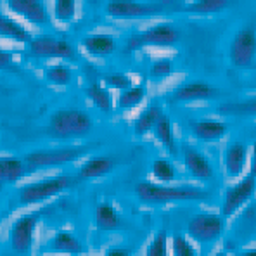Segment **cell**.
Returning a JSON list of instances; mask_svg holds the SVG:
<instances>
[{
    "label": "cell",
    "mask_w": 256,
    "mask_h": 256,
    "mask_svg": "<svg viewBox=\"0 0 256 256\" xmlns=\"http://www.w3.org/2000/svg\"><path fill=\"white\" fill-rule=\"evenodd\" d=\"M135 194L146 204H166L175 201H202L210 192L196 186H160L152 182H138Z\"/></svg>",
    "instance_id": "obj_1"
},
{
    "label": "cell",
    "mask_w": 256,
    "mask_h": 256,
    "mask_svg": "<svg viewBox=\"0 0 256 256\" xmlns=\"http://www.w3.org/2000/svg\"><path fill=\"white\" fill-rule=\"evenodd\" d=\"M48 130L59 138L84 137L92 130V118L80 109H59L52 114Z\"/></svg>",
    "instance_id": "obj_2"
},
{
    "label": "cell",
    "mask_w": 256,
    "mask_h": 256,
    "mask_svg": "<svg viewBox=\"0 0 256 256\" xmlns=\"http://www.w3.org/2000/svg\"><path fill=\"white\" fill-rule=\"evenodd\" d=\"M86 150H88V148H85V146L35 150V152H30L24 158V164L28 170H44V168L59 166V164L80 160L82 156L86 154Z\"/></svg>",
    "instance_id": "obj_3"
},
{
    "label": "cell",
    "mask_w": 256,
    "mask_h": 256,
    "mask_svg": "<svg viewBox=\"0 0 256 256\" xmlns=\"http://www.w3.org/2000/svg\"><path fill=\"white\" fill-rule=\"evenodd\" d=\"M166 2H135V0H116L106 4V12L114 20H146L164 14Z\"/></svg>",
    "instance_id": "obj_4"
},
{
    "label": "cell",
    "mask_w": 256,
    "mask_h": 256,
    "mask_svg": "<svg viewBox=\"0 0 256 256\" xmlns=\"http://www.w3.org/2000/svg\"><path fill=\"white\" fill-rule=\"evenodd\" d=\"M256 190V146H254V156L253 163H251V172L248 173L244 178L228 187L224 198V206H222V216L228 218L236 212H239L251 198H253Z\"/></svg>",
    "instance_id": "obj_5"
},
{
    "label": "cell",
    "mask_w": 256,
    "mask_h": 256,
    "mask_svg": "<svg viewBox=\"0 0 256 256\" xmlns=\"http://www.w3.org/2000/svg\"><path fill=\"white\" fill-rule=\"evenodd\" d=\"M180 40V33L170 22H160L156 26L135 33L128 40V50H138L144 47H172Z\"/></svg>",
    "instance_id": "obj_6"
},
{
    "label": "cell",
    "mask_w": 256,
    "mask_h": 256,
    "mask_svg": "<svg viewBox=\"0 0 256 256\" xmlns=\"http://www.w3.org/2000/svg\"><path fill=\"white\" fill-rule=\"evenodd\" d=\"M76 180L78 178H73V176L61 175L48 180H42V182L28 184L20 192V202L21 204H35V202L47 201L48 198H54L56 194L71 187Z\"/></svg>",
    "instance_id": "obj_7"
},
{
    "label": "cell",
    "mask_w": 256,
    "mask_h": 256,
    "mask_svg": "<svg viewBox=\"0 0 256 256\" xmlns=\"http://www.w3.org/2000/svg\"><path fill=\"white\" fill-rule=\"evenodd\" d=\"M225 220L222 214L199 213L192 216L187 224V234L199 244H212L224 234Z\"/></svg>",
    "instance_id": "obj_8"
},
{
    "label": "cell",
    "mask_w": 256,
    "mask_h": 256,
    "mask_svg": "<svg viewBox=\"0 0 256 256\" xmlns=\"http://www.w3.org/2000/svg\"><path fill=\"white\" fill-rule=\"evenodd\" d=\"M228 58L239 70H250L256 59V30L254 26H244L236 33L228 48Z\"/></svg>",
    "instance_id": "obj_9"
},
{
    "label": "cell",
    "mask_w": 256,
    "mask_h": 256,
    "mask_svg": "<svg viewBox=\"0 0 256 256\" xmlns=\"http://www.w3.org/2000/svg\"><path fill=\"white\" fill-rule=\"evenodd\" d=\"M30 56L44 59H64V61H76L78 59V52L73 45L52 35H42L33 38L30 42Z\"/></svg>",
    "instance_id": "obj_10"
},
{
    "label": "cell",
    "mask_w": 256,
    "mask_h": 256,
    "mask_svg": "<svg viewBox=\"0 0 256 256\" xmlns=\"http://www.w3.org/2000/svg\"><path fill=\"white\" fill-rule=\"evenodd\" d=\"M40 214H26L16 220L10 227V246L18 253H28L33 244V234Z\"/></svg>",
    "instance_id": "obj_11"
},
{
    "label": "cell",
    "mask_w": 256,
    "mask_h": 256,
    "mask_svg": "<svg viewBox=\"0 0 256 256\" xmlns=\"http://www.w3.org/2000/svg\"><path fill=\"white\" fill-rule=\"evenodd\" d=\"M218 97V90L206 82H189L176 86L172 94L173 102H198V100H212Z\"/></svg>",
    "instance_id": "obj_12"
},
{
    "label": "cell",
    "mask_w": 256,
    "mask_h": 256,
    "mask_svg": "<svg viewBox=\"0 0 256 256\" xmlns=\"http://www.w3.org/2000/svg\"><path fill=\"white\" fill-rule=\"evenodd\" d=\"M7 6L18 16L24 18L26 21L33 22V24H48L50 22L47 6L38 0H12V2H7Z\"/></svg>",
    "instance_id": "obj_13"
},
{
    "label": "cell",
    "mask_w": 256,
    "mask_h": 256,
    "mask_svg": "<svg viewBox=\"0 0 256 256\" xmlns=\"http://www.w3.org/2000/svg\"><path fill=\"white\" fill-rule=\"evenodd\" d=\"M184 163H186L187 172L192 176L199 180H212L214 175V170L212 163L204 154H201L198 149L190 148V146H184Z\"/></svg>",
    "instance_id": "obj_14"
},
{
    "label": "cell",
    "mask_w": 256,
    "mask_h": 256,
    "mask_svg": "<svg viewBox=\"0 0 256 256\" xmlns=\"http://www.w3.org/2000/svg\"><path fill=\"white\" fill-rule=\"evenodd\" d=\"M225 173L230 178H239L248 163V146L244 142H232L225 150Z\"/></svg>",
    "instance_id": "obj_15"
},
{
    "label": "cell",
    "mask_w": 256,
    "mask_h": 256,
    "mask_svg": "<svg viewBox=\"0 0 256 256\" xmlns=\"http://www.w3.org/2000/svg\"><path fill=\"white\" fill-rule=\"evenodd\" d=\"M228 132V126L225 123L213 118H202L192 125V134L202 142H216L222 137H225Z\"/></svg>",
    "instance_id": "obj_16"
},
{
    "label": "cell",
    "mask_w": 256,
    "mask_h": 256,
    "mask_svg": "<svg viewBox=\"0 0 256 256\" xmlns=\"http://www.w3.org/2000/svg\"><path fill=\"white\" fill-rule=\"evenodd\" d=\"M114 168V161L108 156H97L88 160L84 166L80 168L78 173V180L80 178H97V176L108 175L109 172Z\"/></svg>",
    "instance_id": "obj_17"
},
{
    "label": "cell",
    "mask_w": 256,
    "mask_h": 256,
    "mask_svg": "<svg viewBox=\"0 0 256 256\" xmlns=\"http://www.w3.org/2000/svg\"><path fill=\"white\" fill-rule=\"evenodd\" d=\"M84 47L92 56H104L116 50V38L111 35H90L84 38Z\"/></svg>",
    "instance_id": "obj_18"
},
{
    "label": "cell",
    "mask_w": 256,
    "mask_h": 256,
    "mask_svg": "<svg viewBox=\"0 0 256 256\" xmlns=\"http://www.w3.org/2000/svg\"><path fill=\"white\" fill-rule=\"evenodd\" d=\"M50 250L58 251V253H66V254H80L85 251V248L71 232L61 230L52 237Z\"/></svg>",
    "instance_id": "obj_19"
},
{
    "label": "cell",
    "mask_w": 256,
    "mask_h": 256,
    "mask_svg": "<svg viewBox=\"0 0 256 256\" xmlns=\"http://www.w3.org/2000/svg\"><path fill=\"white\" fill-rule=\"evenodd\" d=\"M154 135H156V138L161 142V144L166 148L168 152L172 154V156H176V152H178V149H176V142H175V134H173V125H172V120L170 116H166L163 112V116H161L160 120H158L156 126H154Z\"/></svg>",
    "instance_id": "obj_20"
},
{
    "label": "cell",
    "mask_w": 256,
    "mask_h": 256,
    "mask_svg": "<svg viewBox=\"0 0 256 256\" xmlns=\"http://www.w3.org/2000/svg\"><path fill=\"white\" fill-rule=\"evenodd\" d=\"M28 172L24 161L18 158H0V182L10 184L20 180Z\"/></svg>",
    "instance_id": "obj_21"
},
{
    "label": "cell",
    "mask_w": 256,
    "mask_h": 256,
    "mask_svg": "<svg viewBox=\"0 0 256 256\" xmlns=\"http://www.w3.org/2000/svg\"><path fill=\"white\" fill-rule=\"evenodd\" d=\"M0 36L18 40V42H28V44L33 40L32 33H30L24 26L20 24L16 20L2 16V14H0Z\"/></svg>",
    "instance_id": "obj_22"
},
{
    "label": "cell",
    "mask_w": 256,
    "mask_h": 256,
    "mask_svg": "<svg viewBox=\"0 0 256 256\" xmlns=\"http://www.w3.org/2000/svg\"><path fill=\"white\" fill-rule=\"evenodd\" d=\"M161 116H163V109H161L160 106L148 108L146 111H142L140 114H138L137 120H135L134 134L138 135V137H142V135L152 132L154 126H156V123H158V120H160Z\"/></svg>",
    "instance_id": "obj_23"
},
{
    "label": "cell",
    "mask_w": 256,
    "mask_h": 256,
    "mask_svg": "<svg viewBox=\"0 0 256 256\" xmlns=\"http://www.w3.org/2000/svg\"><path fill=\"white\" fill-rule=\"evenodd\" d=\"M96 224L100 230H116L122 225V218L111 204L100 202L96 212Z\"/></svg>",
    "instance_id": "obj_24"
},
{
    "label": "cell",
    "mask_w": 256,
    "mask_h": 256,
    "mask_svg": "<svg viewBox=\"0 0 256 256\" xmlns=\"http://www.w3.org/2000/svg\"><path fill=\"white\" fill-rule=\"evenodd\" d=\"M230 6L228 0H198L186 6L187 12L196 14V16H208V14L222 12L224 9Z\"/></svg>",
    "instance_id": "obj_25"
},
{
    "label": "cell",
    "mask_w": 256,
    "mask_h": 256,
    "mask_svg": "<svg viewBox=\"0 0 256 256\" xmlns=\"http://www.w3.org/2000/svg\"><path fill=\"white\" fill-rule=\"evenodd\" d=\"M220 112L227 116H254L256 114V96L244 100L227 102L220 106Z\"/></svg>",
    "instance_id": "obj_26"
},
{
    "label": "cell",
    "mask_w": 256,
    "mask_h": 256,
    "mask_svg": "<svg viewBox=\"0 0 256 256\" xmlns=\"http://www.w3.org/2000/svg\"><path fill=\"white\" fill-rule=\"evenodd\" d=\"M146 99V86L144 85H134L130 88L123 90L118 97V108L120 109H134L140 106L142 100Z\"/></svg>",
    "instance_id": "obj_27"
},
{
    "label": "cell",
    "mask_w": 256,
    "mask_h": 256,
    "mask_svg": "<svg viewBox=\"0 0 256 256\" xmlns=\"http://www.w3.org/2000/svg\"><path fill=\"white\" fill-rule=\"evenodd\" d=\"M86 94H88V97L92 99V102L96 104L100 111L108 112L109 109H111V106H112L111 96H109V92L100 84H92L88 88H86Z\"/></svg>",
    "instance_id": "obj_28"
},
{
    "label": "cell",
    "mask_w": 256,
    "mask_h": 256,
    "mask_svg": "<svg viewBox=\"0 0 256 256\" xmlns=\"http://www.w3.org/2000/svg\"><path fill=\"white\" fill-rule=\"evenodd\" d=\"M150 173H152L154 178L161 180V182H172L176 176L175 166L172 164V161L164 160V158H160V160L154 161L152 166H150Z\"/></svg>",
    "instance_id": "obj_29"
},
{
    "label": "cell",
    "mask_w": 256,
    "mask_h": 256,
    "mask_svg": "<svg viewBox=\"0 0 256 256\" xmlns=\"http://www.w3.org/2000/svg\"><path fill=\"white\" fill-rule=\"evenodd\" d=\"M45 76H47V80L50 82V84L54 85H68L71 80H73V73H71L70 68H66L64 64H54V66H50L47 70V73H45Z\"/></svg>",
    "instance_id": "obj_30"
},
{
    "label": "cell",
    "mask_w": 256,
    "mask_h": 256,
    "mask_svg": "<svg viewBox=\"0 0 256 256\" xmlns=\"http://www.w3.org/2000/svg\"><path fill=\"white\" fill-rule=\"evenodd\" d=\"M74 14H76V2L73 0H58L54 4V16L59 22L73 21Z\"/></svg>",
    "instance_id": "obj_31"
},
{
    "label": "cell",
    "mask_w": 256,
    "mask_h": 256,
    "mask_svg": "<svg viewBox=\"0 0 256 256\" xmlns=\"http://www.w3.org/2000/svg\"><path fill=\"white\" fill-rule=\"evenodd\" d=\"M146 256H168V236L164 230L158 232L156 237L150 240Z\"/></svg>",
    "instance_id": "obj_32"
},
{
    "label": "cell",
    "mask_w": 256,
    "mask_h": 256,
    "mask_svg": "<svg viewBox=\"0 0 256 256\" xmlns=\"http://www.w3.org/2000/svg\"><path fill=\"white\" fill-rule=\"evenodd\" d=\"M173 256H198V251L184 236H175L172 239Z\"/></svg>",
    "instance_id": "obj_33"
},
{
    "label": "cell",
    "mask_w": 256,
    "mask_h": 256,
    "mask_svg": "<svg viewBox=\"0 0 256 256\" xmlns=\"http://www.w3.org/2000/svg\"><path fill=\"white\" fill-rule=\"evenodd\" d=\"M104 82H106L108 86H111V88H116V90H126L130 88V86H134V80H132L128 74H123V73H112V74H108L106 78H104Z\"/></svg>",
    "instance_id": "obj_34"
},
{
    "label": "cell",
    "mask_w": 256,
    "mask_h": 256,
    "mask_svg": "<svg viewBox=\"0 0 256 256\" xmlns=\"http://www.w3.org/2000/svg\"><path fill=\"white\" fill-rule=\"evenodd\" d=\"M173 62L166 58H161L150 64V76L154 78H166L172 74Z\"/></svg>",
    "instance_id": "obj_35"
},
{
    "label": "cell",
    "mask_w": 256,
    "mask_h": 256,
    "mask_svg": "<svg viewBox=\"0 0 256 256\" xmlns=\"http://www.w3.org/2000/svg\"><path fill=\"white\" fill-rule=\"evenodd\" d=\"M12 68H14L12 56L7 50H4V48H0V70H12Z\"/></svg>",
    "instance_id": "obj_36"
},
{
    "label": "cell",
    "mask_w": 256,
    "mask_h": 256,
    "mask_svg": "<svg viewBox=\"0 0 256 256\" xmlns=\"http://www.w3.org/2000/svg\"><path fill=\"white\" fill-rule=\"evenodd\" d=\"M106 256H132V253L125 248H112V250H109Z\"/></svg>",
    "instance_id": "obj_37"
},
{
    "label": "cell",
    "mask_w": 256,
    "mask_h": 256,
    "mask_svg": "<svg viewBox=\"0 0 256 256\" xmlns=\"http://www.w3.org/2000/svg\"><path fill=\"white\" fill-rule=\"evenodd\" d=\"M239 256H256V248H253V250L242 251V253H239Z\"/></svg>",
    "instance_id": "obj_38"
},
{
    "label": "cell",
    "mask_w": 256,
    "mask_h": 256,
    "mask_svg": "<svg viewBox=\"0 0 256 256\" xmlns=\"http://www.w3.org/2000/svg\"><path fill=\"white\" fill-rule=\"evenodd\" d=\"M214 256H227V253H225V251H220V253H216Z\"/></svg>",
    "instance_id": "obj_39"
}]
</instances>
